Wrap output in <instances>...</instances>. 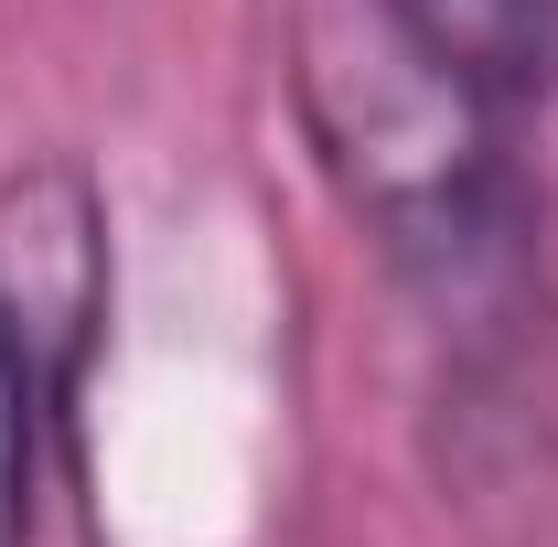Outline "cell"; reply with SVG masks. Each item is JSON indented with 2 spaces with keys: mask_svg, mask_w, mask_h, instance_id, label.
<instances>
[{
  "mask_svg": "<svg viewBox=\"0 0 558 547\" xmlns=\"http://www.w3.org/2000/svg\"><path fill=\"white\" fill-rule=\"evenodd\" d=\"M44 462H54V429H44V398L0 333V547L44 537Z\"/></svg>",
  "mask_w": 558,
  "mask_h": 547,
  "instance_id": "obj_4",
  "label": "cell"
},
{
  "mask_svg": "<svg viewBox=\"0 0 558 547\" xmlns=\"http://www.w3.org/2000/svg\"><path fill=\"white\" fill-rule=\"evenodd\" d=\"M290 119L344 226L429 343V462L440 494L558 483V279L548 194L473 86L418 54L376 0H290L279 22Z\"/></svg>",
  "mask_w": 558,
  "mask_h": 547,
  "instance_id": "obj_1",
  "label": "cell"
},
{
  "mask_svg": "<svg viewBox=\"0 0 558 547\" xmlns=\"http://www.w3.org/2000/svg\"><path fill=\"white\" fill-rule=\"evenodd\" d=\"M451 86H473L494 119L558 108V0H376Z\"/></svg>",
  "mask_w": 558,
  "mask_h": 547,
  "instance_id": "obj_3",
  "label": "cell"
},
{
  "mask_svg": "<svg viewBox=\"0 0 558 547\" xmlns=\"http://www.w3.org/2000/svg\"><path fill=\"white\" fill-rule=\"evenodd\" d=\"M0 333L44 398L54 473L86 483V387L119 333V215L75 139L0 161Z\"/></svg>",
  "mask_w": 558,
  "mask_h": 547,
  "instance_id": "obj_2",
  "label": "cell"
}]
</instances>
